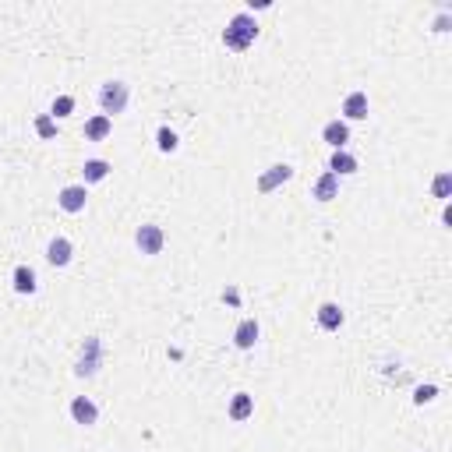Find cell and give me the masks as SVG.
I'll return each instance as SVG.
<instances>
[{
    "instance_id": "ac0fdd59",
    "label": "cell",
    "mask_w": 452,
    "mask_h": 452,
    "mask_svg": "<svg viewBox=\"0 0 452 452\" xmlns=\"http://www.w3.org/2000/svg\"><path fill=\"white\" fill-rule=\"evenodd\" d=\"M36 134H39V138H54V134H57V124H54L50 113H39V117H36Z\"/></svg>"
},
{
    "instance_id": "3957f363",
    "label": "cell",
    "mask_w": 452,
    "mask_h": 452,
    "mask_svg": "<svg viewBox=\"0 0 452 452\" xmlns=\"http://www.w3.org/2000/svg\"><path fill=\"white\" fill-rule=\"evenodd\" d=\"M134 244H138V251L142 255H159L163 251V244H166V234H163V226H156V222H145V226H138L134 230Z\"/></svg>"
},
{
    "instance_id": "7c38bea8",
    "label": "cell",
    "mask_w": 452,
    "mask_h": 452,
    "mask_svg": "<svg viewBox=\"0 0 452 452\" xmlns=\"http://www.w3.org/2000/svg\"><path fill=\"white\" fill-rule=\"evenodd\" d=\"M258 336H262L258 322H255V318H244V322L234 329V346H237V350H251V346L258 343Z\"/></svg>"
},
{
    "instance_id": "5bb4252c",
    "label": "cell",
    "mask_w": 452,
    "mask_h": 452,
    "mask_svg": "<svg viewBox=\"0 0 452 452\" xmlns=\"http://www.w3.org/2000/svg\"><path fill=\"white\" fill-rule=\"evenodd\" d=\"M110 131H113V120L103 117V113H96V117L85 120V142H103Z\"/></svg>"
},
{
    "instance_id": "2e32d148",
    "label": "cell",
    "mask_w": 452,
    "mask_h": 452,
    "mask_svg": "<svg viewBox=\"0 0 452 452\" xmlns=\"http://www.w3.org/2000/svg\"><path fill=\"white\" fill-rule=\"evenodd\" d=\"M82 177H85V187H89V184H99V180L110 177V163H106V159H85Z\"/></svg>"
},
{
    "instance_id": "5b68a950",
    "label": "cell",
    "mask_w": 452,
    "mask_h": 452,
    "mask_svg": "<svg viewBox=\"0 0 452 452\" xmlns=\"http://www.w3.org/2000/svg\"><path fill=\"white\" fill-rule=\"evenodd\" d=\"M71 258H75V244H71L68 237H54V241L46 244V262H50L54 269L71 265Z\"/></svg>"
},
{
    "instance_id": "8fae6325",
    "label": "cell",
    "mask_w": 452,
    "mask_h": 452,
    "mask_svg": "<svg viewBox=\"0 0 452 452\" xmlns=\"http://www.w3.org/2000/svg\"><path fill=\"white\" fill-rule=\"evenodd\" d=\"M343 120L350 124V120H364L368 117V92H350L346 99H343Z\"/></svg>"
},
{
    "instance_id": "9c48e42d",
    "label": "cell",
    "mask_w": 452,
    "mask_h": 452,
    "mask_svg": "<svg viewBox=\"0 0 452 452\" xmlns=\"http://www.w3.org/2000/svg\"><path fill=\"white\" fill-rule=\"evenodd\" d=\"M322 138H325V145H332V152L336 149H346V142H350V124L346 120H329L325 127H322Z\"/></svg>"
},
{
    "instance_id": "44dd1931",
    "label": "cell",
    "mask_w": 452,
    "mask_h": 452,
    "mask_svg": "<svg viewBox=\"0 0 452 452\" xmlns=\"http://www.w3.org/2000/svg\"><path fill=\"white\" fill-rule=\"evenodd\" d=\"M448 187H452V177H448V173H438V177H434V184H431L434 198H448Z\"/></svg>"
},
{
    "instance_id": "e0dca14e",
    "label": "cell",
    "mask_w": 452,
    "mask_h": 452,
    "mask_svg": "<svg viewBox=\"0 0 452 452\" xmlns=\"http://www.w3.org/2000/svg\"><path fill=\"white\" fill-rule=\"evenodd\" d=\"M11 283H15V294H36V272L29 265H18Z\"/></svg>"
},
{
    "instance_id": "ffe728a7",
    "label": "cell",
    "mask_w": 452,
    "mask_h": 452,
    "mask_svg": "<svg viewBox=\"0 0 452 452\" xmlns=\"http://www.w3.org/2000/svg\"><path fill=\"white\" fill-rule=\"evenodd\" d=\"M71 110H75V96H57V99H54V113H50V117H68Z\"/></svg>"
},
{
    "instance_id": "9a60e30c",
    "label": "cell",
    "mask_w": 452,
    "mask_h": 452,
    "mask_svg": "<svg viewBox=\"0 0 452 452\" xmlns=\"http://www.w3.org/2000/svg\"><path fill=\"white\" fill-rule=\"evenodd\" d=\"M318 325L325 329V332H336V329H343V308L339 304H322L318 308Z\"/></svg>"
},
{
    "instance_id": "ba28073f",
    "label": "cell",
    "mask_w": 452,
    "mask_h": 452,
    "mask_svg": "<svg viewBox=\"0 0 452 452\" xmlns=\"http://www.w3.org/2000/svg\"><path fill=\"white\" fill-rule=\"evenodd\" d=\"M311 198H315V201H322V205H325V201H332V198H339V177L325 170V173L311 184Z\"/></svg>"
},
{
    "instance_id": "d6986e66",
    "label": "cell",
    "mask_w": 452,
    "mask_h": 452,
    "mask_svg": "<svg viewBox=\"0 0 452 452\" xmlns=\"http://www.w3.org/2000/svg\"><path fill=\"white\" fill-rule=\"evenodd\" d=\"M156 145H159V152H173L177 149V134L170 127H159L156 131Z\"/></svg>"
},
{
    "instance_id": "52a82bcc",
    "label": "cell",
    "mask_w": 452,
    "mask_h": 452,
    "mask_svg": "<svg viewBox=\"0 0 452 452\" xmlns=\"http://www.w3.org/2000/svg\"><path fill=\"white\" fill-rule=\"evenodd\" d=\"M290 177H294V166H290V163H276V166H269V173H262V177H258V191H262V194H269L272 187L287 184Z\"/></svg>"
},
{
    "instance_id": "7402d4cb",
    "label": "cell",
    "mask_w": 452,
    "mask_h": 452,
    "mask_svg": "<svg viewBox=\"0 0 452 452\" xmlns=\"http://www.w3.org/2000/svg\"><path fill=\"white\" fill-rule=\"evenodd\" d=\"M434 396H438V389H434V385H420V389L413 392V399H417V403H431Z\"/></svg>"
},
{
    "instance_id": "277c9868",
    "label": "cell",
    "mask_w": 452,
    "mask_h": 452,
    "mask_svg": "<svg viewBox=\"0 0 452 452\" xmlns=\"http://www.w3.org/2000/svg\"><path fill=\"white\" fill-rule=\"evenodd\" d=\"M85 201H89V187H85V184H68V187H61V194H57V205H61L64 212H82Z\"/></svg>"
},
{
    "instance_id": "30bf717a",
    "label": "cell",
    "mask_w": 452,
    "mask_h": 452,
    "mask_svg": "<svg viewBox=\"0 0 452 452\" xmlns=\"http://www.w3.org/2000/svg\"><path fill=\"white\" fill-rule=\"evenodd\" d=\"M226 413H230L234 424H244V420L255 413V396H251V392H237V396L230 399V406H226Z\"/></svg>"
},
{
    "instance_id": "4fadbf2b",
    "label": "cell",
    "mask_w": 452,
    "mask_h": 452,
    "mask_svg": "<svg viewBox=\"0 0 452 452\" xmlns=\"http://www.w3.org/2000/svg\"><path fill=\"white\" fill-rule=\"evenodd\" d=\"M357 156H350L346 149H336L332 152V159H329V173H336V177H350V173H357Z\"/></svg>"
},
{
    "instance_id": "7a4b0ae2",
    "label": "cell",
    "mask_w": 452,
    "mask_h": 452,
    "mask_svg": "<svg viewBox=\"0 0 452 452\" xmlns=\"http://www.w3.org/2000/svg\"><path fill=\"white\" fill-rule=\"evenodd\" d=\"M127 99H131V85H127V82L110 78V82L99 85V106H103V117L113 120L117 113H124V110H127Z\"/></svg>"
},
{
    "instance_id": "6da1fadb",
    "label": "cell",
    "mask_w": 452,
    "mask_h": 452,
    "mask_svg": "<svg viewBox=\"0 0 452 452\" xmlns=\"http://www.w3.org/2000/svg\"><path fill=\"white\" fill-rule=\"evenodd\" d=\"M255 39H258V22L248 11L234 15L230 22H226V29H222V46L226 50H248Z\"/></svg>"
},
{
    "instance_id": "8992f818",
    "label": "cell",
    "mask_w": 452,
    "mask_h": 452,
    "mask_svg": "<svg viewBox=\"0 0 452 452\" xmlns=\"http://www.w3.org/2000/svg\"><path fill=\"white\" fill-rule=\"evenodd\" d=\"M71 417H75V424L92 427V424L99 420V406H96L89 396H75V399H71Z\"/></svg>"
}]
</instances>
